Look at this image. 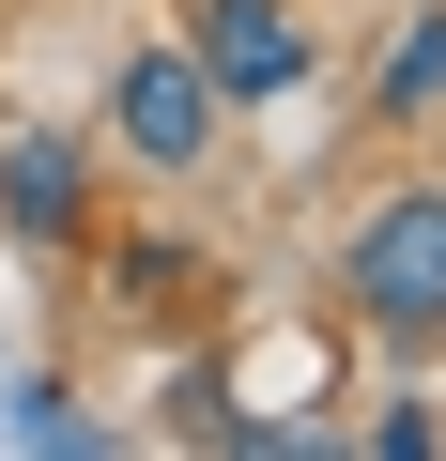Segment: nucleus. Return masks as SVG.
<instances>
[{
	"label": "nucleus",
	"instance_id": "f257e3e1",
	"mask_svg": "<svg viewBox=\"0 0 446 461\" xmlns=\"http://www.w3.org/2000/svg\"><path fill=\"white\" fill-rule=\"evenodd\" d=\"M339 308L385 354H446V185H385L339 230Z\"/></svg>",
	"mask_w": 446,
	"mask_h": 461
},
{
	"label": "nucleus",
	"instance_id": "6e6552de",
	"mask_svg": "<svg viewBox=\"0 0 446 461\" xmlns=\"http://www.w3.org/2000/svg\"><path fill=\"white\" fill-rule=\"evenodd\" d=\"M369 461H446V415H431V400H385V415H369Z\"/></svg>",
	"mask_w": 446,
	"mask_h": 461
},
{
	"label": "nucleus",
	"instance_id": "423d86ee",
	"mask_svg": "<svg viewBox=\"0 0 446 461\" xmlns=\"http://www.w3.org/2000/svg\"><path fill=\"white\" fill-rule=\"evenodd\" d=\"M108 262H123V308H200V277H215V262L185 247V230H123Z\"/></svg>",
	"mask_w": 446,
	"mask_h": 461
},
{
	"label": "nucleus",
	"instance_id": "39448f33",
	"mask_svg": "<svg viewBox=\"0 0 446 461\" xmlns=\"http://www.w3.org/2000/svg\"><path fill=\"white\" fill-rule=\"evenodd\" d=\"M369 123H446V0H415L385 77H369Z\"/></svg>",
	"mask_w": 446,
	"mask_h": 461
},
{
	"label": "nucleus",
	"instance_id": "20e7f679",
	"mask_svg": "<svg viewBox=\"0 0 446 461\" xmlns=\"http://www.w3.org/2000/svg\"><path fill=\"white\" fill-rule=\"evenodd\" d=\"M0 230L16 247H93V139H62V123H32V139H0Z\"/></svg>",
	"mask_w": 446,
	"mask_h": 461
},
{
	"label": "nucleus",
	"instance_id": "7ed1b4c3",
	"mask_svg": "<svg viewBox=\"0 0 446 461\" xmlns=\"http://www.w3.org/2000/svg\"><path fill=\"white\" fill-rule=\"evenodd\" d=\"M185 47H200L215 108H293V93H308V62H323L293 0H200V16H185Z\"/></svg>",
	"mask_w": 446,
	"mask_h": 461
},
{
	"label": "nucleus",
	"instance_id": "f03ea898",
	"mask_svg": "<svg viewBox=\"0 0 446 461\" xmlns=\"http://www.w3.org/2000/svg\"><path fill=\"white\" fill-rule=\"evenodd\" d=\"M215 123H232V108H215L200 47H185V32H139L123 77H108V154H139L154 185H200V169H215Z\"/></svg>",
	"mask_w": 446,
	"mask_h": 461
},
{
	"label": "nucleus",
	"instance_id": "0eeeda50",
	"mask_svg": "<svg viewBox=\"0 0 446 461\" xmlns=\"http://www.w3.org/2000/svg\"><path fill=\"white\" fill-rule=\"evenodd\" d=\"M16 446H47V461H62V446H93V415H77V384H16Z\"/></svg>",
	"mask_w": 446,
	"mask_h": 461
}]
</instances>
